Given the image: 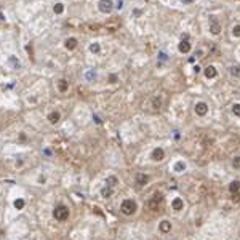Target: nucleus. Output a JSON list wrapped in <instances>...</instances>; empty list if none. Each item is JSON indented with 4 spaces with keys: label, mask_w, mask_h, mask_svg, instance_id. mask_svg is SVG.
<instances>
[{
    "label": "nucleus",
    "mask_w": 240,
    "mask_h": 240,
    "mask_svg": "<svg viewBox=\"0 0 240 240\" xmlns=\"http://www.w3.org/2000/svg\"><path fill=\"white\" fill-rule=\"evenodd\" d=\"M53 216H55V219L56 221H66L67 218H69V208L66 207V205L59 203L56 208H55V211H53Z\"/></svg>",
    "instance_id": "1"
},
{
    "label": "nucleus",
    "mask_w": 240,
    "mask_h": 240,
    "mask_svg": "<svg viewBox=\"0 0 240 240\" xmlns=\"http://www.w3.org/2000/svg\"><path fill=\"white\" fill-rule=\"evenodd\" d=\"M120 210H122L123 215H133V213L136 211V203H134L131 199H126V200H123V202H122Z\"/></svg>",
    "instance_id": "2"
},
{
    "label": "nucleus",
    "mask_w": 240,
    "mask_h": 240,
    "mask_svg": "<svg viewBox=\"0 0 240 240\" xmlns=\"http://www.w3.org/2000/svg\"><path fill=\"white\" fill-rule=\"evenodd\" d=\"M99 10L102 13H109L112 10V0H101L99 2Z\"/></svg>",
    "instance_id": "3"
},
{
    "label": "nucleus",
    "mask_w": 240,
    "mask_h": 240,
    "mask_svg": "<svg viewBox=\"0 0 240 240\" xmlns=\"http://www.w3.org/2000/svg\"><path fill=\"white\" fill-rule=\"evenodd\" d=\"M48 122L51 123V125H56L58 122H59V118H61V114L59 112H56V110H53V112H50L48 114Z\"/></svg>",
    "instance_id": "4"
},
{
    "label": "nucleus",
    "mask_w": 240,
    "mask_h": 240,
    "mask_svg": "<svg viewBox=\"0 0 240 240\" xmlns=\"http://www.w3.org/2000/svg\"><path fill=\"white\" fill-rule=\"evenodd\" d=\"M75 47H77V39L70 37V39H67V40H66V48H67V50H74Z\"/></svg>",
    "instance_id": "5"
},
{
    "label": "nucleus",
    "mask_w": 240,
    "mask_h": 240,
    "mask_svg": "<svg viewBox=\"0 0 240 240\" xmlns=\"http://www.w3.org/2000/svg\"><path fill=\"white\" fill-rule=\"evenodd\" d=\"M112 192H114V191H112V187L106 186V187H102V189H101V195L104 197V199H107V197L112 195Z\"/></svg>",
    "instance_id": "6"
},
{
    "label": "nucleus",
    "mask_w": 240,
    "mask_h": 240,
    "mask_svg": "<svg viewBox=\"0 0 240 240\" xmlns=\"http://www.w3.org/2000/svg\"><path fill=\"white\" fill-rule=\"evenodd\" d=\"M13 205H15V208H16V210H23V208H24V205H26V202H24V199H16Z\"/></svg>",
    "instance_id": "7"
},
{
    "label": "nucleus",
    "mask_w": 240,
    "mask_h": 240,
    "mask_svg": "<svg viewBox=\"0 0 240 240\" xmlns=\"http://www.w3.org/2000/svg\"><path fill=\"white\" fill-rule=\"evenodd\" d=\"M115 184H117V178H115V176H109V178L106 179V186H110V187H114Z\"/></svg>",
    "instance_id": "8"
},
{
    "label": "nucleus",
    "mask_w": 240,
    "mask_h": 240,
    "mask_svg": "<svg viewBox=\"0 0 240 240\" xmlns=\"http://www.w3.org/2000/svg\"><path fill=\"white\" fill-rule=\"evenodd\" d=\"M53 11L56 13V15H61V13L64 11V5H62V3H56L53 7Z\"/></svg>",
    "instance_id": "9"
},
{
    "label": "nucleus",
    "mask_w": 240,
    "mask_h": 240,
    "mask_svg": "<svg viewBox=\"0 0 240 240\" xmlns=\"http://www.w3.org/2000/svg\"><path fill=\"white\" fill-rule=\"evenodd\" d=\"M195 110H199V114H205V112H207V104H203V102H200L199 106L195 107Z\"/></svg>",
    "instance_id": "10"
},
{
    "label": "nucleus",
    "mask_w": 240,
    "mask_h": 240,
    "mask_svg": "<svg viewBox=\"0 0 240 240\" xmlns=\"http://www.w3.org/2000/svg\"><path fill=\"white\" fill-rule=\"evenodd\" d=\"M99 50H101V48H99L98 43H93L91 47H90V51H91V53H99Z\"/></svg>",
    "instance_id": "11"
},
{
    "label": "nucleus",
    "mask_w": 240,
    "mask_h": 240,
    "mask_svg": "<svg viewBox=\"0 0 240 240\" xmlns=\"http://www.w3.org/2000/svg\"><path fill=\"white\" fill-rule=\"evenodd\" d=\"M59 90H61V91H66V90H67V83H66V80L59 82Z\"/></svg>",
    "instance_id": "12"
},
{
    "label": "nucleus",
    "mask_w": 240,
    "mask_h": 240,
    "mask_svg": "<svg viewBox=\"0 0 240 240\" xmlns=\"http://www.w3.org/2000/svg\"><path fill=\"white\" fill-rule=\"evenodd\" d=\"M94 77H96V74H94V70H90V72H86V78H88V80H93Z\"/></svg>",
    "instance_id": "13"
},
{
    "label": "nucleus",
    "mask_w": 240,
    "mask_h": 240,
    "mask_svg": "<svg viewBox=\"0 0 240 240\" xmlns=\"http://www.w3.org/2000/svg\"><path fill=\"white\" fill-rule=\"evenodd\" d=\"M234 167H237V168H240V157H237L235 160H234V163H232Z\"/></svg>",
    "instance_id": "14"
},
{
    "label": "nucleus",
    "mask_w": 240,
    "mask_h": 240,
    "mask_svg": "<svg viewBox=\"0 0 240 240\" xmlns=\"http://www.w3.org/2000/svg\"><path fill=\"white\" fill-rule=\"evenodd\" d=\"M207 75L210 77V75H215V70H213V67H208V70H207Z\"/></svg>",
    "instance_id": "15"
},
{
    "label": "nucleus",
    "mask_w": 240,
    "mask_h": 240,
    "mask_svg": "<svg viewBox=\"0 0 240 240\" xmlns=\"http://www.w3.org/2000/svg\"><path fill=\"white\" fill-rule=\"evenodd\" d=\"M183 168H186V165H184V163H178V165H176V171L183 170Z\"/></svg>",
    "instance_id": "16"
}]
</instances>
